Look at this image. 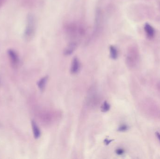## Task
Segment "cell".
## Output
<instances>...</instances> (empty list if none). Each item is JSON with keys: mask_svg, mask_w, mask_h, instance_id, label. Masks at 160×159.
<instances>
[{"mask_svg": "<svg viewBox=\"0 0 160 159\" xmlns=\"http://www.w3.org/2000/svg\"><path fill=\"white\" fill-rule=\"evenodd\" d=\"M36 31V20L33 14L29 13L26 18V24L23 33V38L26 42L32 40Z\"/></svg>", "mask_w": 160, "mask_h": 159, "instance_id": "1", "label": "cell"}, {"mask_svg": "<svg viewBox=\"0 0 160 159\" xmlns=\"http://www.w3.org/2000/svg\"><path fill=\"white\" fill-rule=\"evenodd\" d=\"M67 34L70 38H76L78 35H83L84 33V28L81 25H78L75 23L68 24L65 27Z\"/></svg>", "mask_w": 160, "mask_h": 159, "instance_id": "2", "label": "cell"}, {"mask_svg": "<svg viewBox=\"0 0 160 159\" xmlns=\"http://www.w3.org/2000/svg\"><path fill=\"white\" fill-rule=\"evenodd\" d=\"M102 16L101 9L100 8H97L95 14V25L93 31V35L94 36H96L98 34V33H99L100 30L102 22Z\"/></svg>", "mask_w": 160, "mask_h": 159, "instance_id": "3", "label": "cell"}, {"mask_svg": "<svg viewBox=\"0 0 160 159\" xmlns=\"http://www.w3.org/2000/svg\"><path fill=\"white\" fill-rule=\"evenodd\" d=\"M7 54L10 64L13 68H17L20 63V59L17 52L13 49L8 50Z\"/></svg>", "mask_w": 160, "mask_h": 159, "instance_id": "4", "label": "cell"}, {"mask_svg": "<svg viewBox=\"0 0 160 159\" xmlns=\"http://www.w3.org/2000/svg\"><path fill=\"white\" fill-rule=\"evenodd\" d=\"M138 57L137 53L132 49H130L128 52L126 59L128 66L130 68L135 67L138 63Z\"/></svg>", "mask_w": 160, "mask_h": 159, "instance_id": "5", "label": "cell"}, {"mask_svg": "<svg viewBox=\"0 0 160 159\" xmlns=\"http://www.w3.org/2000/svg\"><path fill=\"white\" fill-rule=\"evenodd\" d=\"M78 42L72 41L67 45L63 50V54L65 56L71 55L77 49L78 47Z\"/></svg>", "mask_w": 160, "mask_h": 159, "instance_id": "6", "label": "cell"}, {"mask_svg": "<svg viewBox=\"0 0 160 159\" xmlns=\"http://www.w3.org/2000/svg\"><path fill=\"white\" fill-rule=\"evenodd\" d=\"M80 69V62L78 57H74L72 60L71 63V73L75 74L78 73Z\"/></svg>", "mask_w": 160, "mask_h": 159, "instance_id": "7", "label": "cell"}, {"mask_svg": "<svg viewBox=\"0 0 160 159\" xmlns=\"http://www.w3.org/2000/svg\"><path fill=\"white\" fill-rule=\"evenodd\" d=\"M31 124H32V129L34 137L35 139H38L40 137V135H41V132H40V129H39V127H38L34 120H32Z\"/></svg>", "mask_w": 160, "mask_h": 159, "instance_id": "8", "label": "cell"}, {"mask_svg": "<svg viewBox=\"0 0 160 159\" xmlns=\"http://www.w3.org/2000/svg\"><path fill=\"white\" fill-rule=\"evenodd\" d=\"M144 29L148 36L149 38H152L154 37V35H155V30L151 25H149L148 23H146L145 25Z\"/></svg>", "mask_w": 160, "mask_h": 159, "instance_id": "9", "label": "cell"}, {"mask_svg": "<svg viewBox=\"0 0 160 159\" xmlns=\"http://www.w3.org/2000/svg\"><path fill=\"white\" fill-rule=\"evenodd\" d=\"M48 76H46L44 77L41 78L38 82V87L41 91H43V90L45 89L46 84H47V82H48Z\"/></svg>", "mask_w": 160, "mask_h": 159, "instance_id": "10", "label": "cell"}, {"mask_svg": "<svg viewBox=\"0 0 160 159\" xmlns=\"http://www.w3.org/2000/svg\"><path fill=\"white\" fill-rule=\"evenodd\" d=\"M110 57L113 60L116 59L118 57V51L117 49L115 46L111 45L109 48Z\"/></svg>", "mask_w": 160, "mask_h": 159, "instance_id": "11", "label": "cell"}, {"mask_svg": "<svg viewBox=\"0 0 160 159\" xmlns=\"http://www.w3.org/2000/svg\"><path fill=\"white\" fill-rule=\"evenodd\" d=\"M101 109L102 112H103V113L108 112L110 109V104L107 102V101H105L102 104Z\"/></svg>", "mask_w": 160, "mask_h": 159, "instance_id": "12", "label": "cell"}, {"mask_svg": "<svg viewBox=\"0 0 160 159\" xmlns=\"http://www.w3.org/2000/svg\"><path fill=\"white\" fill-rule=\"evenodd\" d=\"M128 129L129 127L128 125H126V124H122L118 127V131L121 132H126V131L128 130Z\"/></svg>", "mask_w": 160, "mask_h": 159, "instance_id": "13", "label": "cell"}, {"mask_svg": "<svg viewBox=\"0 0 160 159\" xmlns=\"http://www.w3.org/2000/svg\"><path fill=\"white\" fill-rule=\"evenodd\" d=\"M124 153H125V151L122 148H118L116 150V153L117 155H118V156L123 155Z\"/></svg>", "mask_w": 160, "mask_h": 159, "instance_id": "14", "label": "cell"}, {"mask_svg": "<svg viewBox=\"0 0 160 159\" xmlns=\"http://www.w3.org/2000/svg\"><path fill=\"white\" fill-rule=\"evenodd\" d=\"M112 141V140H108V139H105V140H104V143L106 145H109Z\"/></svg>", "mask_w": 160, "mask_h": 159, "instance_id": "15", "label": "cell"}, {"mask_svg": "<svg viewBox=\"0 0 160 159\" xmlns=\"http://www.w3.org/2000/svg\"><path fill=\"white\" fill-rule=\"evenodd\" d=\"M5 1L6 0H0V8L2 7V6L3 5Z\"/></svg>", "mask_w": 160, "mask_h": 159, "instance_id": "16", "label": "cell"}, {"mask_svg": "<svg viewBox=\"0 0 160 159\" xmlns=\"http://www.w3.org/2000/svg\"><path fill=\"white\" fill-rule=\"evenodd\" d=\"M156 135L160 142V133H159L158 132H157L156 133Z\"/></svg>", "mask_w": 160, "mask_h": 159, "instance_id": "17", "label": "cell"}]
</instances>
